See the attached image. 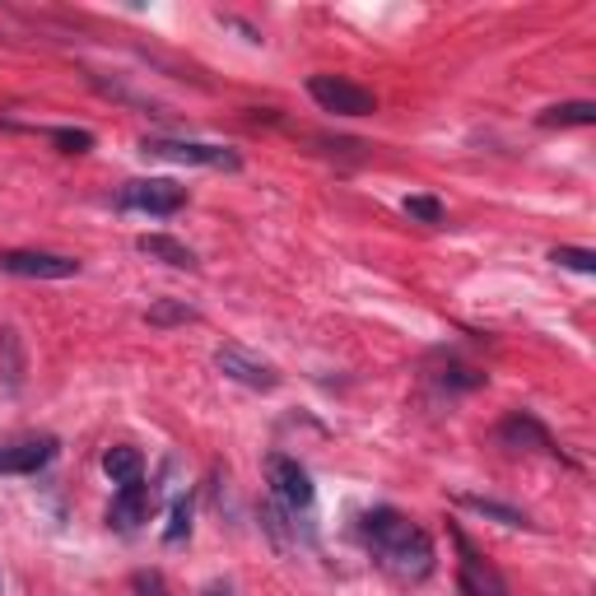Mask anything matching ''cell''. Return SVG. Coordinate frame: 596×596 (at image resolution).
Returning <instances> with one entry per match:
<instances>
[{"label": "cell", "instance_id": "12", "mask_svg": "<svg viewBox=\"0 0 596 596\" xmlns=\"http://www.w3.org/2000/svg\"><path fill=\"white\" fill-rule=\"evenodd\" d=\"M136 248H140V257L164 261V266H172V271H196V266H201L187 242L168 238V233H145V238H136Z\"/></svg>", "mask_w": 596, "mask_h": 596}, {"label": "cell", "instance_id": "6", "mask_svg": "<svg viewBox=\"0 0 596 596\" xmlns=\"http://www.w3.org/2000/svg\"><path fill=\"white\" fill-rule=\"evenodd\" d=\"M122 210H145V215H178L187 206V187L168 178H136L122 187Z\"/></svg>", "mask_w": 596, "mask_h": 596}, {"label": "cell", "instance_id": "8", "mask_svg": "<svg viewBox=\"0 0 596 596\" xmlns=\"http://www.w3.org/2000/svg\"><path fill=\"white\" fill-rule=\"evenodd\" d=\"M457 550H461V596H508L503 573L490 560H480L467 536H457Z\"/></svg>", "mask_w": 596, "mask_h": 596}, {"label": "cell", "instance_id": "11", "mask_svg": "<svg viewBox=\"0 0 596 596\" xmlns=\"http://www.w3.org/2000/svg\"><path fill=\"white\" fill-rule=\"evenodd\" d=\"M145 517H149V494H145V484H122L117 499L107 503V526H113V532H136Z\"/></svg>", "mask_w": 596, "mask_h": 596}, {"label": "cell", "instance_id": "16", "mask_svg": "<svg viewBox=\"0 0 596 596\" xmlns=\"http://www.w3.org/2000/svg\"><path fill=\"white\" fill-rule=\"evenodd\" d=\"M592 122H596V103H560L541 113V126H592Z\"/></svg>", "mask_w": 596, "mask_h": 596}, {"label": "cell", "instance_id": "5", "mask_svg": "<svg viewBox=\"0 0 596 596\" xmlns=\"http://www.w3.org/2000/svg\"><path fill=\"white\" fill-rule=\"evenodd\" d=\"M378 560H383V568L391 573L396 583H425L433 573V541L419 532V526H410V532L396 541L387 555H378Z\"/></svg>", "mask_w": 596, "mask_h": 596}, {"label": "cell", "instance_id": "20", "mask_svg": "<svg viewBox=\"0 0 596 596\" xmlns=\"http://www.w3.org/2000/svg\"><path fill=\"white\" fill-rule=\"evenodd\" d=\"M261 532H266L271 541H275V550H284L290 545V522H284V508L271 499L266 508H261Z\"/></svg>", "mask_w": 596, "mask_h": 596}, {"label": "cell", "instance_id": "15", "mask_svg": "<svg viewBox=\"0 0 596 596\" xmlns=\"http://www.w3.org/2000/svg\"><path fill=\"white\" fill-rule=\"evenodd\" d=\"M457 503H461V508H471V513H480V517L499 522V526H532V517H526V513H517V508H508V503H499V499H480V494H457Z\"/></svg>", "mask_w": 596, "mask_h": 596}, {"label": "cell", "instance_id": "1", "mask_svg": "<svg viewBox=\"0 0 596 596\" xmlns=\"http://www.w3.org/2000/svg\"><path fill=\"white\" fill-rule=\"evenodd\" d=\"M266 480H271V494H275V503L284 508V513H307L313 508V499H317V484H313V475H307L294 457H284V452H275V457H266Z\"/></svg>", "mask_w": 596, "mask_h": 596}, {"label": "cell", "instance_id": "27", "mask_svg": "<svg viewBox=\"0 0 596 596\" xmlns=\"http://www.w3.org/2000/svg\"><path fill=\"white\" fill-rule=\"evenodd\" d=\"M0 592H6V578H0Z\"/></svg>", "mask_w": 596, "mask_h": 596}, {"label": "cell", "instance_id": "7", "mask_svg": "<svg viewBox=\"0 0 596 596\" xmlns=\"http://www.w3.org/2000/svg\"><path fill=\"white\" fill-rule=\"evenodd\" d=\"M0 271H6V275H24V280H71V275H80V261L61 257V252L14 248V252H0Z\"/></svg>", "mask_w": 596, "mask_h": 596}, {"label": "cell", "instance_id": "23", "mask_svg": "<svg viewBox=\"0 0 596 596\" xmlns=\"http://www.w3.org/2000/svg\"><path fill=\"white\" fill-rule=\"evenodd\" d=\"M52 140H56L65 154H84V149L94 145L90 130H71V126H56V130H52Z\"/></svg>", "mask_w": 596, "mask_h": 596}, {"label": "cell", "instance_id": "3", "mask_svg": "<svg viewBox=\"0 0 596 596\" xmlns=\"http://www.w3.org/2000/svg\"><path fill=\"white\" fill-rule=\"evenodd\" d=\"M140 154L149 159H168V164H196V168H238V154L224 145H201V140H164V136H145Z\"/></svg>", "mask_w": 596, "mask_h": 596}, {"label": "cell", "instance_id": "4", "mask_svg": "<svg viewBox=\"0 0 596 596\" xmlns=\"http://www.w3.org/2000/svg\"><path fill=\"white\" fill-rule=\"evenodd\" d=\"M215 368L224 373L229 383L248 387V391H275L280 387V368L266 364V359H257L252 349H242V345H219L215 349Z\"/></svg>", "mask_w": 596, "mask_h": 596}, {"label": "cell", "instance_id": "26", "mask_svg": "<svg viewBox=\"0 0 596 596\" xmlns=\"http://www.w3.org/2000/svg\"><path fill=\"white\" fill-rule=\"evenodd\" d=\"M201 596H238V587H233L229 578H215V583L201 587Z\"/></svg>", "mask_w": 596, "mask_h": 596}, {"label": "cell", "instance_id": "25", "mask_svg": "<svg viewBox=\"0 0 596 596\" xmlns=\"http://www.w3.org/2000/svg\"><path fill=\"white\" fill-rule=\"evenodd\" d=\"M443 383H457V387H480V383H484V373H475V368H461V364H452V368L443 373Z\"/></svg>", "mask_w": 596, "mask_h": 596}, {"label": "cell", "instance_id": "13", "mask_svg": "<svg viewBox=\"0 0 596 596\" xmlns=\"http://www.w3.org/2000/svg\"><path fill=\"white\" fill-rule=\"evenodd\" d=\"M499 438H503L508 448H545V452H560V448H555V438H550V433H545V429H541L526 410L508 415L503 425H499Z\"/></svg>", "mask_w": 596, "mask_h": 596}, {"label": "cell", "instance_id": "2", "mask_svg": "<svg viewBox=\"0 0 596 596\" xmlns=\"http://www.w3.org/2000/svg\"><path fill=\"white\" fill-rule=\"evenodd\" d=\"M307 94L317 98L322 113H336V117H373L378 113V98L359 90L355 80H341V75H313L307 80Z\"/></svg>", "mask_w": 596, "mask_h": 596}, {"label": "cell", "instance_id": "22", "mask_svg": "<svg viewBox=\"0 0 596 596\" xmlns=\"http://www.w3.org/2000/svg\"><path fill=\"white\" fill-rule=\"evenodd\" d=\"M406 215L419 219V224H443V201H433V196H406Z\"/></svg>", "mask_w": 596, "mask_h": 596}, {"label": "cell", "instance_id": "18", "mask_svg": "<svg viewBox=\"0 0 596 596\" xmlns=\"http://www.w3.org/2000/svg\"><path fill=\"white\" fill-rule=\"evenodd\" d=\"M191 536V494L172 499V513H168V526H164V541L168 545H182Z\"/></svg>", "mask_w": 596, "mask_h": 596}, {"label": "cell", "instance_id": "14", "mask_svg": "<svg viewBox=\"0 0 596 596\" xmlns=\"http://www.w3.org/2000/svg\"><path fill=\"white\" fill-rule=\"evenodd\" d=\"M103 471H107V480H113V484H140V475H145V457H140L136 448L117 443V448H107V452H103Z\"/></svg>", "mask_w": 596, "mask_h": 596}, {"label": "cell", "instance_id": "17", "mask_svg": "<svg viewBox=\"0 0 596 596\" xmlns=\"http://www.w3.org/2000/svg\"><path fill=\"white\" fill-rule=\"evenodd\" d=\"M149 326H182V322H196V307L178 303V299H164V303H154L149 313H145Z\"/></svg>", "mask_w": 596, "mask_h": 596}, {"label": "cell", "instance_id": "21", "mask_svg": "<svg viewBox=\"0 0 596 596\" xmlns=\"http://www.w3.org/2000/svg\"><path fill=\"white\" fill-rule=\"evenodd\" d=\"M550 261L564 266V271H583V275L596 271V252H587V248H555V252H550Z\"/></svg>", "mask_w": 596, "mask_h": 596}, {"label": "cell", "instance_id": "10", "mask_svg": "<svg viewBox=\"0 0 596 596\" xmlns=\"http://www.w3.org/2000/svg\"><path fill=\"white\" fill-rule=\"evenodd\" d=\"M410 526H415V522H410L406 513H396V508H368V513L359 517V536L368 541L373 555H387V550L401 541Z\"/></svg>", "mask_w": 596, "mask_h": 596}, {"label": "cell", "instance_id": "9", "mask_svg": "<svg viewBox=\"0 0 596 596\" xmlns=\"http://www.w3.org/2000/svg\"><path fill=\"white\" fill-rule=\"evenodd\" d=\"M52 457H56V438H52V433H42V438H19V443H6V448H0V475H29V471H42Z\"/></svg>", "mask_w": 596, "mask_h": 596}, {"label": "cell", "instance_id": "24", "mask_svg": "<svg viewBox=\"0 0 596 596\" xmlns=\"http://www.w3.org/2000/svg\"><path fill=\"white\" fill-rule=\"evenodd\" d=\"M130 592L136 596H168V587H164V578L154 568H140V573H130Z\"/></svg>", "mask_w": 596, "mask_h": 596}, {"label": "cell", "instance_id": "19", "mask_svg": "<svg viewBox=\"0 0 596 596\" xmlns=\"http://www.w3.org/2000/svg\"><path fill=\"white\" fill-rule=\"evenodd\" d=\"M0 349H6V383L14 391L19 383H24V355H19V331L14 326L0 331Z\"/></svg>", "mask_w": 596, "mask_h": 596}]
</instances>
